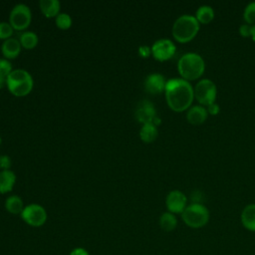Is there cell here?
Here are the masks:
<instances>
[{
	"label": "cell",
	"instance_id": "34",
	"mask_svg": "<svg viewBox=\"0 0 255 255\" xmlns=\"http://www.w3.org/2000/svg\"><path fill=\"white\" fill-rule=\"evenodd\" d=\"M1 142H2V138H1V136H0V144H1Z\"/></svg>",
	"mask_w": 255,
	"mask_h": 255
},
{
	"label": "cell",
	"instance_id": "12",
	"mask_svg": "<svg viewBox=\"0 0 255 255\" xmlns=\"http://www.w3.org/2000/svg\"><path fill=\"white\" fill-rule=\"evenodd\" d=\"M165 78L163 75L158 73L149 74L144 80V90L151 95H157L165 90L166 85Z\"/></svg>",
	"mask_w": 255,
	"mask_h": 255
},
{
	"label": "cell",
	"instance_id": "25",
	"mask_svg": "<svg viewBox=\"0 0 255 255\" xmlns=\"http://www.w3.org/2000/svg\"><path fill=\"white\" fill-rule=\"evenodd\" d=\"M14 29L8 22H0V39L7 40L11 38Z\"/></svg>",
	"mask_w": 255,
	"mask_h": 255
},
{
	"label": "cell",
	"instance_id": "15",
	"mask_svg": "<svg viewBox=\"0 0 255 255\" xmlns=\"http://www.w3.org/2000/svg\"><path fill=\"white\" fill-rule=\"evenodd\" d=\"M241 223L247 230L255 232V203H250L243 208Z\"/></svg>",
	"mask_w": 255,
	"mask_h": 255
},
{
	"label": "cell",
	"instance_id": "31",
	"mask_svg": "<svg viewBox=\"0 0 255 255\" xmlns=\"http://www.w3.org/2000/svg\"><path fill=\"white\" fill-rule=\"evenodd\" d=\"M69 255H90L89 251L83 247H76L74 248Z\"/></svg>",
	"mask_w": 255,
	"mask_h": 255
},
{
	"label": "cell",
	"instance_id": "32",
	"mask_svg": "<svg viewBox=\"0 0 255 255\" xmlns=\"http://www.w3.org/2000/svg\"><path fill=\"white\" fill-rule=\"evenodd\" d=\"M4 85H6V78L0 76V89H2Z\"/></svg>",
	"mask_w": 255,
	"mask_h": 255
},
{
	"label": "cell",
	"instance_id": "13",
	"mask_svg": "<svg viewBox=\"0 0 255 255\" xmlns=\"http://www.w3.org/2000/svg\"><path fill=\"white\" fill-rule=\"evenodd\" d=\"M21 44L16 38H9L4 40L1 45V52L5 59H15L21 52Z\"/></svg>",
	"mask_w": 255,
	"mask_h": 255
},
{
	"label": "cell",
	"instance_id": "8",
	"mask_svg": "<svg viewBox=\"0 0 255 255\" xmlns=\"http://www.w3.org/2000/svg\"><path fill=\"white\" fill-rule=\"evenodd\" d=\"M20 216L26 224L32 227H40L47 221V211L42 205L38 203H31L26 205Z\"/></svg>",
	"mask_w": 255,
	"mask_h": 255
},
{
	"label": "cell",
	"instance_id": "5",
	"mask_svg": "<svg viewBox=\"0 0 255 255\" xmlns=\"http://www.w3.org/2000/svg\"><path fill=\"white\" fill-rule=\"evenodd\" d=\"M209 210L202 203H191L181 213L183 222L191 228H201L209 221Z\"/></svg>",
	"mask_w": 255,
	"mask_h": 255
},
{
	"label": "cell",
	"instance_id": "20",
	"mask_svg": "<svg viewBox=\"0 0 255 255\" xmlns=\"http://www.w3.org/2000/svg\"><path fill=\"white\" fill-rule=\"evenodd\" d=\"M159 226L160 228L163 230V231H166V232H170L172 230H174L177 226V219H176V216L175 214L169 212V211H166V212H163L160 217H159Z\"/></svg>",
	"mask_w": 255,
	"mask_h": 255
},
{
	"label": "cell",
	"instance_id": "22",
	"mask_svg": "<svg viewBox=\"0 0 255 255\" xmlns=\"http://www.w3.org/2000/svg\"><path fill=\"white\" fill-rule=\"evenodd\" d=\"M19 42L23 48H25L27 50H31L37 46L38 36L36 33L32 32V31H26L20 35Z\"/></svg>",
	"mask_w": 255,
	"mask_h": 255
},
{
	"label": "cell",
	"instance_id": "30",
	"mask_svg": "<svg viewBox=\"0 0 255 255\" xmlns=\"http://www.w3.org/2000/svg\"><path fill=\"white\" fill-rule=\"evenodd\" d=\"M220 112V107L216 104V103H213L209 106H207V113L212 115V116H215L217 115L218 113Z\"/></svg>",
	"mask_w": 255,
	"mask_h": 255
},
{
	"label": "cell",
	"instance_id": "33",
	"mask_svg": "<svg viewBox=\"0 0 255 255\" xmlns=\"http://www.w3.org/2000/svg\"><path fill=\"white\" fill-rule=\"evenodd\" d=\"M251 38L255 42V25H252V31H251Z\"/></svg>",
	"mask_w": 255,
	"mask_h": 255
},
{
	"label": "cell",
	"instance_id": "23",
	"mask_svg": "<svg viewBox=\"0 0 255 255\" xmlns=\"http://www.w3.org/2000/svg\"><path fill=\"white\" fill-rule=\"evenodd\" d=\"M72 18L67 13H59L55 18V23L58 28L66 30L72 26Z\"/></svg>",
	"mask_w": 255,
	"mask_h": 255
},
{
	"label": "cell",
	"instance_id": "3",
	"mask_svg": "<svg viewBox=\"0 0 255 255\" xmlns=\"http://www.w3.org/2000/svg\"><path fill=\"white\" fill-rule=\"evenodd\" d=\"M199 31V22L195 16L189 14L180 15L172 25V36L179 43L191 41Z\"/></svg>",
	"mask_w": 255,
	"mask_h": 255
},
{
	"label": "cell",
	"instance_id": "24",
	"mask_svg": "<svg viewBox=\"0 0 255 255\" xmlns=\"http://www.w3.org/2000/svg\"><path fill=\"white\" fill-rule=\"evenodd\" d=\"M243 19L246 24L255 25V1L250 2L244 9Z\"/></svg>",
	"mask_w": 255,
	"mask_h": 255
},
{
	"label": "cell",
	"instance_id": "7",
	"mask_svg": "<svg viewBox=\"0 0 255 255\" xmlns=\"http://www.w3.org/2000/svg\"><path fill=\"white\" fill-rule=\"evenodd\" d=\"M194 90V98L201 106H209L215 103L217 88L214 82L209 79L200 80Z\"/></svg>",
	"mask_w": 255,
	"mask_h": 255
},
{
	"label": "cell",
	"instance_id": "26",
	"mask_svg": "<svg viewBox=\"0 0 255 255\" xmlns=\"http://www.w3.org/2000/svg\"><path fill=\"white\" fill-rule=\"evenodd\" d=\"M12 65L11 63L5 59V58H1L0 59V76L7 78L8 75L12 72Z\"/></svg>",
	"mask_w": 255,
	"mask_h": 255
},
{
	"label": "cell",
	"instance_id": "16",
	"mask_svg": "<svg viewBox=\"0 0 255 255\" xmlns=\"http://www.w3.org/2000/svg\"><path fill=\"white\" fill-rule=\"evenodd\" d=\"M16 182L15 172L11 169L2 170L0 172V193H7L11 191Z\"/></svg>",
	"mask_w": 255,
	"mask_h": 255
},
{
	"label": "cell",
	"instance_id": "6",
	"mask_svg": "<svg viewBox=\"0 0 255 255\" xmlns=\"http://www.w3.org/2000/svg\"><path fill=\"white\" fill-rule=\"evenodd\" d=\"M32 20V12L28 5L24 3L16 4L9 15V23L14 30L22 31L28 28Z\"/></svg>",
	"mask_w": 255,
	"mask_h": 255
},
{
	"label": "cell",
	"instance_id": "27",
	"mask_svg": "<svg viewBox=\"0 0 255 255\" xmlns=\"http://www.w3.org/2000/svg\"><path fill=\"white\" fill-rule=\"evenodd\" d=\"M11 163H12V161H11V158L9 155H7V154L0 155V168L2 170L10 169Z\"/></svg>",
	"mask_w": 255,
	"mask_h": 255
},
{
	"label": "cell",
	"instance_id": "9",
	"mask_svg": "<svg viewBox=\"0 0 255 255\" xmlns=\"http://www.w3.org/2000/svg\"><path fill=\"white\" fill-rule=\"evenodd\" d=\"M176 47L174 43L166 38L156 40L151 46V55L157 61H166L173 57Z\"/></svg>",
	"mask_w": 255,
	"mask_h": 255
},
{
	"label": "cell",
	"instance_id": "4",
	"mask_svg": "<svg viewBox=\"0 0 255 255\" xmlns=\"http://www.w3.org/2000/svg\"><path fill=\"white\" fill-rule=\"evenodd\" d=\"M33 78L24 69L13 70L6 78V86L9 92L16 97L27 96L33 89Z\"/></svg>",
	"mask_w": 255,
	"mask_h": 255
},
{
	"label": "cell",
	"instance_id": "18",
	"mask_svg": "<svg viewBox=\"0 0 255 255\" xmlns=\"http://www.w3.org/2000/svg\"><path fill=\"white\" fill-rule=\"evenodd\" d=\"M24 207L22 198L16 194L8 196L5 200V208L11 214H21Z\"/></svg>",
	"mask_w": 255,
	"mask_h": 255
},
{
	"label": "cell",
	"instance_id": "11",
	"mask_svg": "<svg viewBox=\"0 0 255 255\" xmlns=\"http://www.w3.org/2000/svg\"><path fill=\"white\" fill-rule=\"evenodd\" d=\"M134 115L137 122L144 125L147 123H152L153 119L156 117V110L152 102L149 100H141L136 105Z\"/></svg>",
	"mask_w": 255,
	"mask_h": 255
},
{
	"label": "cell",
	"instance_id": "21",
	"mask_svg": "<svg viewBox=\"0 0 255 255\" xmlns=\"http://www.w3.org/2000/svg\"><path fill=\"white\" fill-rule=\"evenodd\" d=\"M195 18L201 24H208L214 18V10L209 5L199 6L196 10Z\"/></svg>",
	"mask_w": 255,
	"mask_h": 255
},
{
	"label": "cell",
	"instance_id": "28",
	"mask_svg": "<svg viewBox=\"0 0 255 255\" xmlns=\"http://www.w3.org/2000/svg\"><path fill=\"white\" fill-rule=\"evenodd\" d=\"M251 31H252V25L242 24L239 27V34L242 37H251Z\"/></svg>",
	"mask_w": 255,
	"mask_h": 255
},
{
	"label": "cell",
	"instance_id": "1",
	"mask_svg": "<svg viewBox=\"0 0 255 255\" xmlns=\"http://www.w3.org/2000/svg\"><path fill=\"white\" fill-rule=\"evenodd\" d=\"M164 94L168 107L177 113L188 110L194 99V90L191 84L182 78L168 80Z\"/></svg>",
	"mask_w": 255,
	"mask_h": 255
},
{
	"label": "cell",
	"instance_id": "17",
	"mask_svg": "<svg viewBox=\"0 0 255 255\" xmlns=\"http://www.w3.org/2000/svg\"><path fill=\"white\" fill-rule=\"evenodd\" d=\"M40 9L47 18L55 17L60 13L61 4L58 0H40Z\"/></svg>",
	"mask_w": 255,
	"mask_h": 255
},
{
	"label": "cell",
	"instance_id": "29",
	"mask_svg": "<svg viewBox=\"0 0 255 255\" xmlns=\"http://www.w3.org/2000/svg\"><path fill=\"white\" fill-rule=\"evenodd\" d=\"M151 54V47L146 45H141L138 47V55L142 58H147Z\"/></svg>",
	"mask_w": 255,
	"mask_h": 255
},
{
	"label": "cell",
	"instance_id": "19",
	"mask_svg": "<svg viewBox=\"0 0 255 255\" xmlns=\"http://www.w3.org/2000/svg\"><path fill=\"white\" fill-rule=\"evenodd\" d=\"M158 135L157 127L152 123H147L142 125L139 129V137L144 142H151L153 141Z\"/></svg>",
	"mask_w": 255,
	"mask_h": 255
},
{
	"label": "cell",
	"instance_id": "14",
	"mask_svg": "<svg viewBox=\"0 0 255 255\" xmlns=\"http://www.w3.org/2000/svg\"><path fill=\"white\" fill-rule=\"evenodd\" d=\"M207 109H205L203 106L196 105L188 109L186 119L191 125H201L207 119Z\"/></svg>",
	"mask_w": 255,
	"mask_h": 255
},
{
	"label": "cell",
	"instance_id": "2",
	"mask_svg": "<svg viewBox=\"0 0 255 255\" xmlns=\"http://www.w3.org/2000/svg\"><path fill=\"white\" fill-rule=\"evenodd\" d=\"M205 69L203 58L193 52L182 55L177 63V70L182 79L186 81H194L202 76Z\"/></svg>",
	"mask_w": 255,
	"mask_h": 255
},
{
	"label": "cell",
	"instance_id": "10",
	"mask_svg": "<svg viewBox=\"0 0 255 255\" xmlns=\"http://www.w3.org/2000/svg\"><path fill=\"white\" fill-rule=\"evenodd\" d=\"M187 198L180 190H171L165 198V205L169 212L176 214L182 213L187 206Z\"/></svg>",
	"mask_w": 255,
	"mask_h": 255
}]
</instances>
